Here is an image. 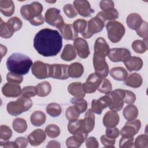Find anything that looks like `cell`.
<instances>
[{"label":"cell","instance_id":"cell-24","mask_svg":"<svg viewBox=\"0 0 148 148\" xmlns=\"http://www.w3.org/2000/svg\"><path fill=\"white\" fill-rule=\"evenodd\" d=\"M58 29L62 36L66 40H75L78 36V34L76 32L72 24L64 23Z\"/></svg>","mask_w":148,"mask_h":148},{"label":"cell","instance_id":"cell-15","mask_svg":"<svg viewBox=\"0 0 148 148\" xmlns=\"http://www.w3.org/2000/svg\"><path fill=\"white\" fill-rule=\"evenodd\" d=\"M111 104V98L109 94L101 97L98 99H93L91 101V110L97 114H101L102 110L109 107Z\"/></svg>","mask_w":148,"mask_h":148},{"label":"cell","instance_id":"cell-35","mask_svg":"<svg viewBox=\"0 0 148 148\" xmlns=\"http://www.w3.org/2000/svg\"><path fill=\"white\" fill-rule=\"evenodd\" d=\"M30 120L33 125L39 127L45 123L46 120V116L43 112L36 110L31 114Z\"/></svg>","mask_w":148,"mask_h":148},{"label":"cell","instance_id":"cell-49","mask_svg":"<svg viewBox=\"0 0 148 148\" xmlns=\"http://www.w3.org/2000/svg\"><path fill=\"white\" fill-rule=\"evenodd\" d=\"M71 102L72 103L74 104V106L80 113H83L86 111L87 109V102L85 99H82L78 100L73 98L71 99Z\"/></svg>","mask_w":148,"mask_h":148},{"label":"cell","instance_id":"cell-41","mask_svg":"<svg viewBox=\"0 0 148 148\" xmlns=\"http://www.w3.org/2000/svg\"><path fill=\"white\" fill-rule=\"evenodd\" d=\"M6 24L12 32L20 30L23 25L22 21L17 17H13L9 18Z\"/></svg>","mask_w":148,"mask_h":148},{"label":"cell","instance_id":"cell-21","mask_svg":"<svg viewBox=\"0 0 148 148\" xmlns=\"http://www.w3.org/2000/svg\"><path fill=\"white\" fill-rule=\"evenodd\" d=\"M68 91L70 94L74 97L76 99H82L86 95L83 87V84L80 82H73L68 85Z\"/></svg>","mask_w":148,"mask_h":148},{"label":"cell","instance_id":"cell-4","mask_svg":"<svg viewBox=\"0 0 148 148\" xmlns=\"http://www.w3.org/2000/svg\"><path fill=\"white\" fill-rule=\"evenodd\" d=\"M108 37L112 43H118L125 32L124 25L117 21H110L106 25Z\"/></svg>","mask_w":148,"mask_h":148},{"label":"cell","instance_id":"cell-1","mask_svg":"<svg viewBox=\"0 0 148 148\" xmlns=\"http://www.w3.org/2000/svg\"><path fill=\"white\" fill-rule=\"evenodd\" d=\"M34 47L43 57H54L57 55L62 47V38L57 30L44 28L35 35Z\"/></svg>","mask_w":148,"mask_h":148},{"label":"cell","instance_id":"cell-16","mask_svg":"<svg viewBox=\"0 0 148 148\" xmlns=\"http://www.w3.org/2000/svg\"><path fill=\"white\" fill-rule=\"evenodd\" d=\"M73 6L77 13L83 17H90L94 12L90 3L86 0H76L73 1Z\"/></svg>","mask_w":148,"mask_h":148},{"label":"cell","instance_id":"cell-33","mask_svg":"<svg viewBox=\"0 0 148 148\" xmlns=\"http://www.w3.org/2000/svg\"><path fill=\"white\" fill-rule=\"evenodd\" d=\"M109 73L112 78L118 81H124L128 76V72L126 69L121 66L112 68Z\"/></svg>","mask_w":148,"mask_h":148},{"label":"cell","instance_id":"cell-30","mask_svg":"<svg viewBox=\"0 0 148 148\" xmlns=\"http://www.w3.org/2000/svg\"><path fill=\"white\" fill-rule=\"evenodd\" d=\"M96 16L100 18L103 22L106 20L113 21L119 17V13L117 9L113 8L105 10H102L98 13Z\"/></svg>","mask_w":148,"mask_h":148},{"label":"cell","instance_id":"cell-9","mask_svg":"<svg viewBox=\"0 0 148 148\" xmlns=\"http://www.w3.org/2000/svg\"><path fill=\"white\" fill-rule=\"evenodd\" d=\"M68 68L69 66L66 64H54L49 65V77L60 80L67 79L69 77Z\"/></svg>","mask_w":148,"mask_h":148},{"label":"cell","instance_id":"cell-39","mask_svg":"<svg viewBox=\"0 0 148 148\" xmlns=\"http://www.w3.org/2000/svg\"><path fill=\"white\" fill-rule=\"evenodd\" d=\"M12 127L16 132L23 133L27 129V123L25 120L22 118H16L12 123Z\"/></svg>","mask_w":148,"mask_h":148},{"label":"cell","instance_id":"cell-8","mask_svg":"<svg viewBox=\"0 0 148 148\" xmlns=\"http://www.w3.org/2000/svg\"><path fill=\"white\" fill-rule=\"evenodd\" d=\"M45 19L47 24L56 27L58 29L65 23L62 16L60 14V10L55 8H49L46 10Z\"/></svg>","mask_w":148,"mask_h":148},{"label":"cell","instance_id":"cell-56","mask_svg":"<svg viewBox=\"0 0 148 148\" xmlns=\"http://www.w3.org/2000/svg\"><path fill=\"white\" fill-rule=\"evenodd\" d=\"M100 140L102 144L107 147H114L116 139L114 138H110L105 135H103L100 138Z\"/></svg>","mask_w":148,"mask_h":148},{"label":"cell","instance_id":"cell-17","mask_svg":"<svg viewBox=\"0 0 148 148\" xmlns=\"http://www.w3.org/2000/svg\"><path fill=\"white\" fill-rule=\"evenodd\" d=\"M73 46L78 56L82 58H86L90 55L88 44L87 41L82 38H77L73 40Z\"/></svg>","mask_w":148,"mask_h":148},{"label":"cell","instance_id":"cell-61","mask_svg":"<svg viewBox=\"0 0 148 148\" xmlns=\"http://www.w3.org/2000/svg\"><path fill=\"white\" fill-rule=\"evenodd\" d=\"M29 22L32 25L38 26V25H42V24H43L44 23V22H45V18L43 17V16L42 14H40V15H39L38 16H36V17H34L32 20H31Z\"/></svg>","mask_w":148,"mask_h":148},{"label":"cell","instance_id":"cell-29","mask_svg":"<svg viewBox=\"0 0 148 148\" xmlns=\"http://www.w3.org/2000/svg\"><path fill=\"white\" fill-rule=\"evenodd\" d=\"M142 77L137 73H132L127 77L124 80V84L129 87L138 88L142 84Z\"/></svg>","mask_w":148,"mask_h":148},{"label":"cell","instance_id":"cell-44","mask_svg":"<svg viewBox=\"0 0 148 148\" xmlns=\"http://www.w3.org/2000/svg\"><path fill=\"white\" fill-rule=\"evenodd\" d=\"M97 90L101 93L109 94L112 91V83L108 79L103 77L102 82Z\"/></svg>","mask_w":148,"mask_h":148},{"label":"cell","instance_id":"cell-58","mask_svg":"<svg viewBox=\"0 0 148 148\" xmlns=\"http://www.w3.org/2000/svg\"><path fill=\"white\" fill-rule=\"evenodd\" d=\"M99 6L102 10H105L113 9L114 7V3L113 1L111 0H102L100 1Z\"/></svg>","mask_w":148,"mask_h":148},{"label":"cell","instance_id":"cell-26","mask_svg":"<svg viewBox=\"0 0 148 148\" xmlns=\"http://www.w3.org/2000/svg\"><path fill=\"white\" fill-rule=\"evenodd\" d=\"M83 124L86 132L87 133H90L91 132L95 126V114L94 112L89 109L86 112L83 119Z\"/></svg>","mask_w":148,"mask_h":148},{"label":"cell","instance_id":"cell-20","mask_svg":"<svg viewBox=\"0 0 148 148\" xmlns=\"http://www.w3.org/2000/svg\"><path fill=\"white\" fill-rule=\"evenodd\" d=\"M46 133L42 129H36L28 136V140L32 146H37L42 143L46 139Z\"/></svg>","mask_w":148,"mask_h":148},{"label":"cell","instance_id":"cell-12","mask_svg":"<svg viewBox=\"0 0 148 148\" xmlns=\"http://www.w3.org/2000/svg\"><path fill=\"white\" fill-rule=\"evenodd\" d=\"M109 94L111 98V104L109 107V109L116 112L121 110L124 105L123 97L124 90L116 89Z\"/></svg>","mask_w":148,"mask_h":148},{"label":"cell","instance_id":"cell-55","mask_svg":"<svg viewBox=\"0 0 148 148\" xmlns=\"http://www.w3.org/2000/svg\"><path fill=\"white\" fill-rule=\"evenodd\" d=\"M134 144V137L127 138L121 136L119 141V147L120 148H130Z\"/></svg>","mask_w":148,"mask_h":148},{"label":"cell","instance_id":"cell-28","mask_svg":"<svg viewBox=\"0 0 148 148\" xmlns=\"http://www.w3.org/2000/svg\"><path fill=\"white\" fill-rule=\"evenodd\" d=\"M0 11L6 17H10L14 12V4L12 0H1Z\"/></svg>","mask_w":148,"mask_h":148},{"label":"cell","instance_id":"cell-34","mask_svg":"<svg viewBox=\"0 0 148 148\" xmlns=\"http://www.w3.org/2000/svg\"><path fill=\"white\" fill-rule=\"evenodd\" d=\"M68 130L69 132L73 135L80 131L86 132L83 124V120L77 119L76 120L69 121L68 124Z\"/></svg>","mask_w":148,"mask_h":148},{"label":"cell","instance_id":"cell-31","mask_svg":"<svg viewBox=\"0 0 148 148\" xmlns=\"http://www.w3.org/2000/svg\"><path fill=\"white\" fill-rule=\"evenodd\" d=\"M76 57V51L74 46L71 44L65 46L61 54V58L64 61H71Z\"/></svg>","mask_w":148,"mask_h":148},{"label":"cell","instance_id":"cell-57","mask_svg":"<svg viewBox=\"0 0 148 148\" xmlns=\"http://www.w3.org/2000/svg\"><path fill=\"white\" fill-rule=\"evenodd\" d=\"M120 135V131L119 130L114 127L112 128H107L105 131V135L110 138H117Z\"/></svg>","mask_w":148,"mask_h":148},{"label":"cell","instance_id":"cell-43","mask_svg":"<svg viewBox=\"0 0 148 148\" xmlns=\"http://www.w3.org/2000/svg\"><path fill=\"white\" fill-rule=\"evenodd\" d=\"M135 148H147L148 147V136L146 134L138 136L134 143Z\"/></svg>","mask_w":148,"mask_h":148},{"label":"cell","instance_id":"cell-50","mask_svg":"<svg viewBox=\"0 0 148 148\" xmlns=\"http://www.w3.org/2000/svg\"><path fill=\"white\" fill-rule=\"evenodd\" d=\"M147 28L148 26L147 22L143 21L139 27L136 30L137 35L143 38V40H147Z\"/></svg>","mask_w":148,"mask_h":148},{"label":"cell","instance_id":"cell-38","mask_svg":"<svg viewBox=\"0 0 148 148\" xmlns=\"http://www.w3.org/2000/svg\"><path fill=\"white\" fill-rule=\"evenodd\" d=\"M132 50L138 54H143L147 50V40H136L132 43Z\"/></svg>","mask_w":148,"mask_h":148},{"label":"cell","instance_id":"cell-25","mask_svg":"<svg viewBox=\"0 0 148 148\" xmlns=\"http://www.w3.org/2000/svg\"><path fill=\"white\" fill-rule=\"evenodd\" d=\"M110 50L109 45L105 39L102 37L98 38L94 44V53L107 56Z\"/></svg>","mask_w":148,"mask_h":148},{"label":"cell","instance_id":"cell-18","mask_svg":"<svg viewBox=\"0 0 148 148\" xmlns=\"http://www.w3.org/2000/svg\"><path fill=\"white\" fill-rule=\"evenodd\" d=\"M88 136V134L83 131L77 132L73 136L69 137L66 140L67 147H79L86 140Z\"/></svg>","mask_w":148,"mask_h":148},{"label":"cell","instance_id":"cell-48","mask_svg":"<svg viewBox=\"0 0 148 148\" xmlns=\"http://www.w3.org/2000/svg\"><path fill=\"white\" fill-rule=\"evenodd\" d=\"M12 135V130L7 125H2L0 127V140L8 141Z\"/></svg>","mask_w":148,"mask_h":148},{"label":"cell","instance_id":"cell-52","mask_svg":"<svg viewBox=\"0 0 148 148\" xmlns=\"http://www.w3.org/2000/svg\"><path fill=\"white\" fill-rule=\"evenodd\" d=\"M63 11L66 16L69 18L75 17L77 15V12L74 6L72 4H66L63 7Z\"/></svg>","mask_w":148,"mask_h":148},{"label":"cell","instance_id":"cell-59","mask_svg":"<svg viewBox=\"0 0 148 148\" xmlns=\"http://www.w3.org/2000/svg\"><path fill=\"white\" fill-rule=\"evenodd\" d=\"M86 146L88 148H98L99 143L95 137L90 136L86 139Z\"/></svg>","mask_w":148,"mask_h":148},{"label":"cell","instance_id":"cell-36","mask_svg":"<svg viewBox=\"0 0 148 148\" xmlns=\"http://www.w3.org/2000/svg\"><path fill=\"white\" fill-rule=\"evenodd\" d=\"M124 117L128 121L135 120L138 116V109L135 105H128L123 109Z\"/></svg>","mask_w":148,"mask_h":148},{"label":"cell","instance_id":"cell-3","mask_svg":"<svg viewBox=\"0 0 148 148\" xmlns=\"http://www.w3.org/2000/svg\"><path fill=\"white\" fill-rule=\"evenodd\" d=\"M32 101L30 98L20 97L15 101L9 102L7 104L6 109L9 114L17 116L28 110L32 106Z\"/></svg>","mask_w":148,"mask_h":148},{"label":"cell","instance_id":"cell-42","mask_svg":"<svg viewBox=\"0 0 148 148\" xmlns=\"http://www.w3.org/2000/svg\"><path fill=\"white\" fill-rule=\"evenodd\" d=\"M80 113L75 106H71L68 107L65 111V116L69 121L78 119L80 116Z\"/></svg>","mask_w":148,"mask_h":148},{"label":"cell","instance_id":"cell-37","mask_svg":"<svg viewBox=\"0 0 148 148\" xmlns=\"http://www.w3.org/2000/svg\"><path fill=\"white\" fill-rule=\"evenodd\" d=\"M36 95L39 97H44L48 95L51 91V86L49 82L44 81L38 83L36 86Z\"/></svg>","mask_w":148,"mask_h":148},{"label":"cell","instance_id":"cell-47","mask_svg":"<svg viewBox=\"0 0 148 148\" xmlns=\"http://www.w3.org/2000/svg\"><path fill=\"white\" fill-rule=\"evenodd\" d=\"M45 132L47 136L51 138L58 136L60 134V130L56 124H50L45 128Z\"/></svg>","mask_w":148,"mask_h":148},{"label":"cell","instance_id":"cell-22","mask_svg":"<svg viewBox=\"0 0 148 148\" xmlns=\"http://www.w3.org/2000/svg\"><path fill=\"white\" fill-rule=\"evenodd\" d=\"M119 115L116 111L112 110L107 112L103 118V124L106 128L116 127L119 123Z\"/></svg>","mask_w":148,"mask_h":148},{"label":"cell","instance_id":"cell-2","mask_svg":"<svg viewBox=\"0 0 148 148\" xmlns=\"http://www.w3.org/2000/svg\"><path fill=\"white\" fill-rule=\"evenodd\" d=\"M32 65V61L29 57L20 53H13L6 61L8 69L12 73L20 75L28 73Z\"/></svg>","mask_w":148,"mask_h":148},{"label":"cell","instance_id":"cell-13","mask_svg":"<svg viewBox=\"0 0 148 148\" xmlns=\"http://www.w3.org/2000/svg\"><path fill=\"white\" fill-rule=\"evenodd\" d=\"M107 56L112 62H124L131 56V53L125 48H112Z\"/></svg>","mask_w":148,"mask_h":148},{"label":"cell","instance_id":"cell-40","mask_svg":"<svg viewBox=\"0 0 148 148\" xmlns=\"http://www.w3.org/2000/svg\"><path fill=\"white\" fill-rule=\"evenodd\" d=\"M46 112L53 117H56L59 116L61 112L62 109L60 105L57 103H50L47 105L46 107Z\"/></svg>","mask_w":148,"mask_h":148},{"label":"cell","instance_id":"cell-27","mask_svg":"<svg viewBox=\"0 0 148 148\" xmlns=\"http://www.w3.org/2000/svg\"><path fill=\"white\" fill-rule=\"evenodd\" d=\"M143 21L141 16L136 13L130 14L126 19L127 26L130 29L135 31L139 27Z\"/></svg>","mask_w":148,"mask_h":148},{"label":"cell","instance_id":"cell-46","mask_svg":"<svg viewBox=\"0 0 148 148\" xmlns=\"http://www.w3.org/2000/svg\"><path fill=\"white\" fill-rule=\"evenodd\" d=\"M72 25L76 33H80L82 34L86 29L87 22L84 19H77L73 23Z\"/></svg>","mask_w":148,"mask_h":148},{"label":"cell","instance_id":"cell-54","mask_svg":"<svg viewBox=\"0 0 148 148\" xmlns=\"http://www.w3.org/2000/svg\"><path fill=\"white\" fill-rule=\"evenodd\" d=\"M21 95L23 97L30 98L34 97L36 95V87L35 86H25L22 89Z\"/></svg>","mask_w":148,"mask_h":148},{"label":"cell","instance_id":"cell-62","mask_svg":"<svg viewBox=\"0 0 148 148\" xmlns=\"http://www.w3.org/2000/svg\"><path fill=\"white\" fill-rule=\"evenodd\" d=\"M61 147L60 143L56 140H50L48 142L46 147H54V148H60Z\"/></svg>","mask_w":148,"mask_h":148},{"label":"cell","instance_id":"cell-5","mask_svg":"<svg viewBox=\"0 0 148 148\" xmlns=\"http://www.w3.org/2000/svg\"><path fill=\"white\" fill-rule=\"evenodd\" d=\"M43 11L42 5L38 2H33L30 4L25 5L21 6L20 13L23 18L28 21L34 17L41 14Z\"/></svg>","mask_w":148,"mask_h":148},{"label":"cell","instance_id":"cell-45","mask_svg":"<svg viewBox=\"0 0 148 148\" xmlns=\"http://www.w3.org/2000/svg\"><path fill=\"white\" fill-rule=\"evenodd\" d=\"M13 32L8 27L6 23L3 22L2 19L1 18V23H0V36L2 38L9 39L13 35Z\"/></svg>","mask_w":148,"mask_h":148},{"label":"cell","instance_id":"cell-53","mask_svg":"<svg viewBox=\"0 0 148 148\" xmlns=\"http://www.w3.org/2000/svg\"><path fill=\"white\" fill-rule=\"evenodd\" d=\"M136 100L135 94L127 90H124V94L123 97V102L128 105L133 104Z\"/></svg>","mask_w":148,"mask_h":148},{"label":"cell","instance_id":"cell-19","mask_svg":"<svg viewBox=\"0 0 148 148\" xmlns=\"http://www.w3.org/2000/svg\"><path fill=\"white\" fill-rule=\"evenodd\" d=\"M2 92L6 97L15 98L21 94L22 90L19 84L8 82L3 86Z\"/></svg>","mask_w":148,"mask_h":148},{"label":"cell","instance_id":"cell-14","mask_svg":"<svg viewBox=\"0 0 148 148\" xmlns=\"http://www.w3.org/2000/svg\"><path fill=\"white\" fill-rule=\"evenodd\" d=\"M49 65L40 61H35L33 64L31 69L32 74L39 79H44L49 77Z\"/></svg>","mask_w":148,"mask_h":148},{"label":"cell","instance_id":"cell-10","mask_svg":"<svg viewBox=\"0 0 148 148\" xmlns=\"http://www.w3.org/2000/svg\"><path fill=\"white\" fill-rule=\"evenodd\" d=\"M141 127V123L139 120H133L128 121L120 132L123 137H134L139 131Z\"/></svg>","mask_w":148,"mask_h":148},{"label":"cell","instance_id":"cell-51","mask_svg":"<svg viewBox=\"0 0 148 148\" xmlns=\"http://www.w3.org/2000/svg\"><path fill=\"white\" fill-rule=\"evenodd\" d=\"M6 80L9 83L19 84L23 80L22 75L16 74L12 72H8L6 75Z\"/></svg>","mask_w":148,"mask_h":148},{"label":"cell","instance_id":"cell-60","mask_svg":"<svg viewBox=\"0 0 148 148\" xmlns=\"http://www.w3.org/2000/svg\"><path fill=\"white\" fill-rule=\"evenodd\" d=\"M17 146V147L18 148H25L27 146L28 143V138L27 139L25 137L20 136L14 140Z\"/></svg>","mask_w":148,"mask_h":148},{"label":"cell","instance_id":"cell-7","mask_svg":"<svg viewBox=\"0 0 148 148\" xmlns=\"http://www.w3.org/2000/svg\"><path fill=\"white\" fill-rule=\"evenodd\" d=\"M93 65L95 73L105 77L109 73V66L106 61L105 56L94 53L93 55Z\"/></svg>","mask_w":148,"mask_h":148},{"label":"cell","instance_id":"cell-6","mask_svg":"<svg viewBox=\"0 0 148 148\" xmlns=\"http://www.w3.org/2000/svg\"><path fill=\"white\" fill-rule=\"evenodd\" d=\"M104 25L105 22L98 17L95 16L87 22L86 29L81 35L84 38L89 39L95 34L101 32L103 29Z\"/></svg>","mask_w":148,"mask_h":148},{"label":"cell","instance_id":"cell-63","mask_svg":"<svg viewBox=\"0 0 148 148\" xmlns=\"http://www.w3.org/2000/svg\"><path fill=\"white\" fill-rule=\"evenodd\" d=\"M1 46V58H2V57L6 55V54L7 53V48L5 46L2 45V44L0 45Z\"/></svg>","mask_w":148,"mask_h":148},{"label":"cell","instance_id":"cell-32","mask_svg":"<svg viewBox=\"0 0 148 148\" xmlns=\"http://www.w3.org/2000/svg\"><path fill=\"white\" fill-rule=\"evenodd\" d=\"M84 72V67L79 62H73L68 68L69 76L72 78H79L81 77Z\"/></svg>","mask_w":148,"mask_h":148},{"label":"cell","instance_id":"cell-11","mask_svg":"<svg viewBox=\"0 0 148 148\" xmlns=\"http://www.w3.org/2000/svg\"><path fill=\"white\" fill-rule=\"evenodd\" d=\"M103 77L95 73H91L86 80V82L83 84V87L86 93H94L98 88L102 82Z\"/></svg>","mask_w":148,"mask_h":148},{"label":"cell","instance_id":"cell-23","mask_svg":"<svg viewBox=\"0 0 148 148\" xmlns=\"http://www.w3.org/2000/svg\"><path fill=\"white\" fill-rule=\"evenodd\" d=\"M123 62L130 72L139 71L143 66L142 60L135 56H130Z\"/></svg>","mask_w":148,"mask_h":148}]
</instances>
